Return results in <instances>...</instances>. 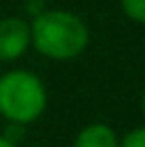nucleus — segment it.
I'll return each mask as SVG.
<instances>
[{
	"label": "nucleus",
	"mask_w": 145,
	"mask_h": 147,
	"mask_svg": "<svg viewBox=\"0 0 145 147\" xmlns=\"http://www.w3.org/2000/svg\"><path fill=\"white\" fill-rule=\"evenodd\" d=\"M0 147H17V145H15V141H11V136L0 134Z\"/></svg>",
	"instance_id": "nucleus-7"
},
{
	"label": "nucleus",
	"mask_w": 145,
	"mask_h": 147,
	"mask_svg": "<svg viewBox=\"0 0 145 147\" xmlns=\"http://www.w3.org/2000/svg\"><path fill=\"white\" fill-rule=\"evenodd\" d=\"M73 147H119V136L103 121L83 126L73 141Z\"/></svg>",
	"instance_id": "nucleus-4"
},
{
	"label": "nucleus",
	"mask_w": 145,
	"mask_h": 147,
	"mask_svg": "<svg viewBox=\"0 0 145 147\" xmlns=\"http://www.w3.org/2000/svg\"><path fill=\"white\" fill-rule=\"evenodd\" d=\"M47 109V88L36 73L11 68L0 75V115L13 126L41 119Z\"/></svg>",
	"instance_id": "nucleus-2"
},
{
	"label": "nucleus",
	"mask_w": 145,
	"mask_h": 147,
	"mask_svg": "<svg viewBox=\"0 0 145 147\" xmlns=\"http://www.w3.org/2000/svg\"><path fill=\"white\" fill-rule=\"evenodd\" d=\"M32 47L30 24L22 17L0 19V62H15Z\"/></svg>",
	"instance_id": "nucleus-3"
},
{
	"label": "nucleus",
	"mask_w": 145,
	"mask_h": 147,
	"mask_svg": "<svg viewBox=\"0 0 145 147\" xmlns=\"http://www.w3.org/2000/svg\"><path fill=\"white\" fill-rule=\"evenodd\" d=\"M119 7L130 22L145 26V0H119Z\"/></svg>",
	"instance_id": "nucleus-5"
},
{
	"label": "nucleus",
	"mask_w": 145,
	"mask_h": 147,
	"mask_svg": "<svg viewBox=\"0 0 145 147\" xmlns=\"http://www.w3.org/2000/svg\"><path fill=\"white\" fill-rule=\"evenodd\" d=\"M141 111H143V117H145V90H143V96H141Z\"/></svg>",
	"instance_id": "nucleus-8"
},
{
	"label": "nucleus",
	"mask_w": 145,
	"mask_h": 147,
	"mask_svg": "<svg viewBox=\"0 0 145 147\" xmlns=\"http://www.w3.org/2000/svg\"><path fill=\"white\" fill-rule=\"evenodd\" d=\"M30 40L49 60H75L90 45V28L79 15L64 9H43L30 22Z\"/></svg>",
	"instance_id": "nucleus-1"
},
{
	"label": "nucleus",
	"mask_w": 145,
	"mask_h": 147,
	"mask_svg": "<svg viewBox=\"0 0 145 147\" xmlns=\"http://www.w3.org/2000/svg\"><path fill=\"white\" fill-rule=\"evenodd\" d=\"M119 147H145V126H137V128L128 130L119 139Z\"/></svg>",
	"instance_id": "nucleus-6"
}]
</instances>
